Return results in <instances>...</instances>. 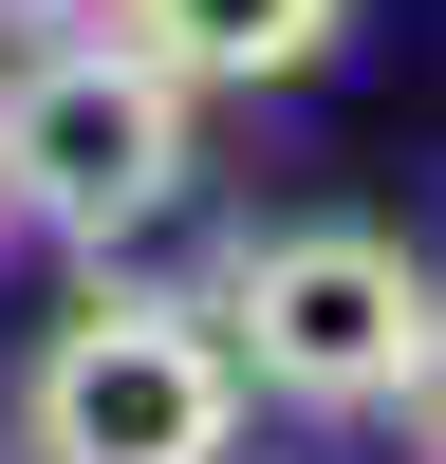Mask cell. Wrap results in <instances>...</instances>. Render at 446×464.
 <instances>
[{
    "label": "cell",
    "mask_w": 446,
    "mask_h": 464,
    "mask_svg": "<svg viewBox=\"0 0 446 464\" xmlns=\"http://www.w3.org/2000/svg\"><path fill=\"white\" fill-rule=\"evenodd\" d=\"M0 19H74V0H0Z\"/></svg>",
    "instance_id": "obj_6"
},
{
    "label": "cell",
    "mask_w": 446,
    "mask_h": 464,
    "mask_svg": "<svg viewBox=\"0 0 446 464\" xmlns=\"http://www.w3.org/2000/svg\"><path fill=\"white\" fill-rule=\"evenodd\" d=\"M223 334H242V391L354 428V409H409V372L446 353V279L372 223H279L223 260Z\"/></svg>",
    "instance_id": "obj_1"
},
{
    "label": "cell",
    "mask_w": 446,
    "mask_h": 464,
    "mask_svg": "<svg viewBox=\"0 0 446 464\" xmlns=\"http://www.w3.org/2000/svg\"><path fill=\"white\" fill-rule=\"evenodd\" d=\"M186 93H205V74H168L131 19H112V37H56L37 74H0V205H19L37 242L112 260L131 223L186 205Z\"/></svg>",
    "instance_id": "obj_2"
},
{
    "label": "cell",
    "mask_w": 446,
    "mask_h": 464,
    "mask_svg": "<svg viewBox=\"0 0 446 464\" xmlns=\"http://www.w3.org/2000/svg\"><path fill=\"white\" fill-rule=\"evenodd\" d=\"M112 19H131L168 74H205V93H260V74H316L334 56V0H112Z\"/></svg>",
    "instance_id": "obj_4"
},
{
    "label": "cell",
    "mask_w": 446,
    "mask_h": 464,
    "mask_svg": "<svg viewBox=\"0 0 446 464\" xmlns=\"http://www.w3.org/2000/svg\"><path fill=\"white\" fill-rule=\"evenodd\" d=\"M391 428H409V464H446V353L409 372V409H391Z\"/></svg>",
    "instance_id": "obj_5"
},
{
    "label": "cell",
    "mask_w": 446,
    "mask_h": 464,
    "mask_svg": "<svg viewBox=\"0 0 446 464\" xmlns=\"http://www.w3.org/2000/svg\"><path fill=\"white\" fill-rule=\"evenodd\" d=\"M19 446L37 464H223L242 446V334L223 297H93L56 316V353L19 372Z\"/></svg>",
    "instance_id": "obj_3"
}]
</instances>
